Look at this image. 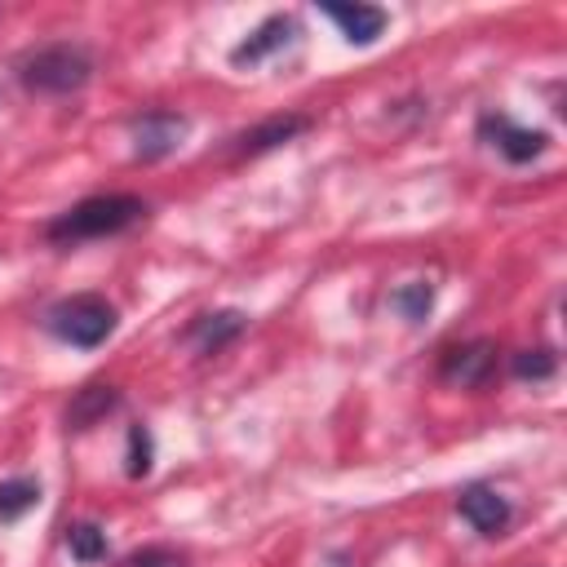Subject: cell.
Instances as JSON below:
<instances>
[{"label":"cell","mask_w":567,"mask_h":567,"mask_svg":"<svg viewBox=\"0 0 567 567\" xmlns=\"http://www.w3.org/2000/svg\"><path fill=\"white\" fill-rule=\"evenodd\" d=\"M142 213H146V204L137 195H89V199H80L75 208H66L49 221V239L53 244H75V239L120 235Z\"/></svg>","instance_id":"cell-1"},{"label":"cell","mask_w":567,"mask_h":567,"mask_svg":"<svg viewBox=\"0 0 567 567\" xmlns=\"http://www.w3.org/2000/svg\"><path fill=\"white\" fill-rule=\"evenodd\" d=\"M44 328L66 341V346H80V350H93L102 346L111 332H115V306L93 297V292H80V297H66L58 301L49 315H44Z\"/></svg>","instance_id":"cell-2"},{"label":"cell","mask_w":567,"mask_h":567,"mask_svg":"<svg viewBox=\"0 0 567 567\" xmlns=\"http://www.w3.org/2000/svg\"><path fill=\"white\" fill-rule=\"evenodd\" d=\"M89 71H93V62L80 44H49L22 62V84L40 89V93H66V89H80L89 80Z\"/></svg>","instance_id":"cell-3"},{"label":"cell","mask_w":567,"mask_h":567,"mask_svg":"<svg viewBox=\"0 0 567 567\" xmlns=\"http://www.w3.org/2000/svg\"><path fill=\"white\" fill-rule=\"evenodd\" d=\"M182 137H186V115H177V111H146L133 120V155L146 164L173 155L182 146Z\"/></svg>","instance_id":"cell-4"},{"label":"cell","mask_w":567,"mask_h":567,"mask_svg":"<svg viewBox=\"0 0 567 567\" xmlns=\"http://www.w3.org/2000/svg\"><path fill=\"white\" fill-rule=\"evenodd\" d=\"M483 137L505 155V159H514V164H527V159H536L540 151H545V133L540 128H523V124H514V120H505V115H483Z\"/></svg>","instance_id":"cell-5"},{"label":"cell","mask_w":567,"mask_h":567,"mask_svg":"<svg viewBox=\"0 0 567 567\" xmlns=\"http://www.w3.org/2000/svg\"><path fill=\"white\" fill-rule=\"evenodd\" d=\"M456 509H461V518H465L474 532H483V536H501L505 523H509V505H505V496L492 492V487H483V483L465 487V492L456 496Z\"/></svg>","instance_id":"cell-6"},{"label":"cell","mask_w":567,"mask_h":567,"mask_svg":"<svg viewBox=\"0 0 567 567\" xmlns=\"http://www.w3.org/2000/svg\"><path fill=\"white\" fill-rule=\"evenodd\" d=\"M306 128H310L306 115H275V120H266V124L239 133V137H235V155H261V151H275V146L292 142V137L306 133Z\"/></svg>","instance_id":"cell-7"},{"label":"cell","mask_w":567,"mask_h":567,"mask_svg":"<svg viewBox=\"0 0 567 567\" xmlns=\"http://www.w3.org/2000/svg\"><path fill=\"white\" fill-rule=\"evenodd\" d=\"M492 359H496V346H492V341L452 346V350L443 354V377L456 381V385H478V381L492 372Z\"/></svg>","instance_id":"cell-8"},{"label":"cell","mask_w":567,"mask_h":567,"mask_svg":"<svg viewBox=\"0 0 567 567\" xmlns=\"http://www.w3.org/2000/svg\"><path fill=\"white\" fill-rule=\"evenodd\" d=\"M323 13L341 27L350 44H372L385 31V13L377 4H323Z\"/></svg>","instance_id":"cell-9"},{"label":"cell","mask_w":567,"mask_h":567,"mask_svg":"<svg viewBox=\"0 0 567 567\" xmlns=\"http://www.w3.org/2000/svg\"><path fill=\"white\" fill-rule=\"evenodd\" d=\"M292 31H297V22H292V18H284V13H275V18H266V22H261V27H257V31H252L235 53H230V62H235V66H244V62L252 66V62H261L266 53H275L279 44H288V35H292Z\"/></svg>","instance_id":"cell-10"},{"label":"cell","mask_w":567,"mask_h":567,"mask_svg":"<svg viewBox=\"0 0 567 567\" xmlns=\"http://www.w3.org/2000/svg\"><path fill=\"white\" fill-rule=\"evenodd\" d=\"M239 328H244V315H239V310H221V315H204V319L190 328V337L199 341L204 354H213V350H221Z\"/></svg>","instance_id":"cell-11"},{"label":"cell","mask_w":567,"mask_h":567,"mask_svg":"<svg viewBox=\"0 0 567 567\" xmlns=\"http://www.w3.org/2000/svg\"><path fill=\"white\" fill-rule=\"evenodd\" d=\"M66 549L80 563H97V558H106V532L97 523H75V527H66Z\"/></svg>","instance_id":"cell-12"},{"label":"cell","mask_w":567,"mask_h":567,"mask_svg":"<svg viewBox=\"0 0 567 567\" xmlns=\"http://www.w3.org/2000/svg\"><path fill=\"white\" fill-rule=\"evenodd\" d=\"M35 501H40V487H35L31 478H9V483H0V523L22 518Z\"/></svg>","instance_id":"cell-13"},{"label":"cell","mask_w":567,"mask_h":567,"mask_svg":"<svg viewBox=\"0 0 567 567\" xmlns=\"http://www.w3.org/2000/svg\"><path fill=\"white\" fill-rule=\"evenodd\" d=\"M106 408H115V390H111V385H89V390H80V399L71 403L66 421H71V425H89V421H97Z\"/></svg>","instance_id":"cell-14"},{"label":"cell","mask_w":567,"mask_h":567,"mask_svg":"<svg viewBox=\"0 0 567 567\" xmlns=\"http://www.w3.org/2000/svg\"><path fill=\"white\" fill-rule=\"evenodd\" d=\"M390 306L403 315V319H425L430 315V306H434V292H430V284H403V288H394V297H390Z\"/></svg>","instance_id":"cell-15"},{"label":"cell","mask_w":567,"mask_h":567,"mask_svg":"<svg viewBox=\"0 0 567 567\" xmlns=\"http://www.w3.org/2000/svg\"><path fill=\"white\" fill-rule=\"evenodd\" d=\"M514 377H523V381L554 377V354L549 350H523V354H514Z\"/></svg>","instance_id":"cell-16"},{"label":"cell","mask_w":567,"mask_h":567,"mask_svg":"<svg viewBox=\"0 0 567 567\" xmlns=\"http://www.w3.org/2000/svg\"><path fill=\"white\" fill-rule=\"evenodd\" d=\"M151 470V434L142 425L128 430V478H142Z\"/></svg>","instance_id":"cell-17"},{"label":"cell","mask_w":567,"mask_h":567,"mask_svg":"<svg viewBox=\"0 0 567 567\" xmlns=\"http://www.w3.org/2000/svg\"><path fill=\"white\" fill-rule=\"evenodd\" d=\"M128 567H182V558H177L173 549H159V545H151V549L133 554V563H128Z\"/></svg>","instance_id":"cell-18"}]
</instances>
